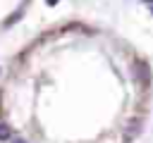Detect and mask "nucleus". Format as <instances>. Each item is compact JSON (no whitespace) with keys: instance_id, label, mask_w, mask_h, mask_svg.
<instances>
[{"instance_id":"1","label":"nucleus","mask_w":153,"mask_h":143,"mask_svg":"<svg viewBox=\"0 0 153 143\" xmlns=\"http://www.w3.org/2000/svg\"><path fill=\"white\" fill-rule=\"evenodd\" d=\"M10 136H12L10 126H7L5 122H0V141H10Z\"/></svg>"},{"instance_id":"2","label":"nucleus","mask_w":153,"mask_h":143,"mask_svg":"<svg viewBox=\"0 0 153 143\" xmlns=\"http://www.w3.org/2000/svg\"><path fill=\"white\" fill-rule=\"evenodd\" d=\"M10 143H26V141H22V138H12Z\"/></svg>"}]
</instances>
